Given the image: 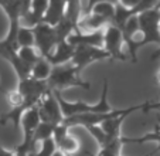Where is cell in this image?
I'll use <instances>...</instances> for the list:
<instances>
[{
  "mask_svg": "<svg viewBox=\"0 0 160 156\" xmlns=\"http://www.w3.org/2000/svg\"><path fill=\"white\" fill-rule=\"evenodd\" d=\"M57 148L60 150H62L64 153H67V155L72 156L74 153L78 152L81 146H79V141H78V139H77L75 136H72L71 133H68V135H67L65 138H64L62 141L57 145Z\"/></svg>",
  "mask_w": 160,
  "mask_h": 156,
  "instance_id": "18",
  "label": "cell"
},
{
  "mask_svg": "<svg viewBox=\"0 0 160 156\" xmlns=\"http://www.w3.org/2000/svg\"><path fill=\"white\" fill-rule=\"evenodd\" d=\"M57 149L58 148H57V143H55L54 138H48V139H45V141H42L41 143H40L38 150L30 156H52Z\"/></svg>",
  "mask_w": 160,
  "mask_h": 156,
  "instance_id": "21",
  "label": "cell"
},
{
  "mask_svg": "<svg viewBox=\"0 0 160 156\" xmlns=\"http://www.w3.org/2000/svg\"><path fill=\"white\" fill-rule=\"evenodd\" d=\"M36 34V48L40 51L42 57H48L58 44V37L55 33V27L47 23H40L34 27Z\"/></svg>",
  "mask_w": 160,
  "mask_h": 156,
  "instance_id": "6",
  "label": "cell"
},
{
  "mask_svg": "<svg viewBox=\"0 0 160 156\" xmlns=\"http://www.w3.org/2000/svg\"><path fill=\"white\" fill-rule=\"evenodd\" d=\"M38 109H40L41 122L52 123V125L57 126V125H60V123H62V121L65 119L60 102L55 98L52 91H48V92L41 98V101L38 102Z\"/></svg>",
  "mask_w": 160,
  "mask_h": 156,
  "instance_id": "5",
  "label": "cell"
},
{
  "mask_svg": "<svg viewBox=\"0 0 160 156\" xmlns=\"http://www.w3.org/2000/svg\"><path fill=\"white\" fill-rule=\"evenodd\" d=\"M156 82H157V85L160 87V70L157 71V74H156Z\"/></svg>",
  "mask_w": 160,
  "mask_h": 156,
  "instance_id": "27",
  "label": "cell"
},
{
  "mask_svg": "<svg viewBox=\"0 0 160 156\" xmlns=\"http://www.w3.org/2000/svg\"><path fill=\"white\" fill-rule=\"evenodd\" d=\"M74 53H75V47L65 40V41L58 43L47 58L52 65H62V64H68L72 61Z\"/></svg>",
  "mask_w": 160,
  "mask_h": 156,
  "instance_id": "9",
  "label": "cell"
},
{
  "mask_svg": "<svg viewBox=\"0 0 160 156\" xmlns=\"http://www.w3.org/2000/svg\"><path fill=\"white\" fill-rule=\"evenodd\" d=\"M111 55L109 53L105 50L103 47H94V45H78L75 47V53L71 63L79 70L88 67L89 64L95 63V61H101V60H109Z\"/></svg>",
  "mask_w": 160,
  "mask_h": 156,
  "instance_id": "4",
  "label": "cell"
},
{
  "mask_svg": "<svg viewBox=\"0 0 160 156\" xmlns=\"http://www.w3.org/2000/svg\"><path fill=\"white\" fill-rule=\"evenodd\" d=\"M132 12H130V9H128V7L122 6L121 3L116 4V10H115V17H113V20H112L111 24H113V26H116L118 29H123V26L126 24V21L129 20L130 17H132Z\"/></svg>",
  "mask_w": 160,
  "mask_h": 156,
  "instance_id": "19",
  "label": "cell"
},
{
  "mask_svg": "<svg viewBox=\"0 0 160 156\" xmlns=\"http://www.w3.org/2000/svg\"><path fill=\"white\" fill-rule=\"evenodd\" d=\"M81 71L71 64H62V65H54L52 67L51 75L47 80L50 90L51 91H62L71 87H79L84 90H89L91 84L79 77Z\"/></svg>",
  "mask_w": 160,
  "mask_h": 156,
  "instance_id": "2",
  "label": "cell"
},
{
  "mask_svg": "<svg viewBox=\"0 0 160 156\" xmlns=\"http://www.w3.org/2000/svg\"><path fill=\"white\" fill-rule=\"evenodd\" d=\"M6 101L9 104L10 109L12 108H18V107H23L24 105V96L17 88L14 90H9L6 92Z\"/></svg>",
  "mask_w": 160,
  "mask_h": 156,
  "instance_id": "22",
  "label": "cell"
},
{
  "mask_svg": "<svg viewBox=\"0 0 160 156\" xmlns=\"http://www.w3.org/2000/svg\"><path fill=\"white\" fill-rule=\"evenodd\" d=\"M123 33L113 24H108L105 27V39H103V48L109 53L111 60L126 61V55L123 53Z\"/></svg>",
  "mask_w": 160,
  "mask_h": 156,
  "instance_id": "7",
  "label": "cell"
},
{
  "mask_svg": "<svg viewBox=\"0 0 160 156\" xmlns=\"http://www.w3.org/2000/svg\"><path fill=\"white\" fill-rule=\"evenodd\" d=\"M157 7H159V9H160V3H159V4H157Z\"/></svg>",
  "mask_w": 160,
  "mask_h": 156,
  "instance_id": "29",
  "label": "cell"
},
{
  "mask_svg": "<svg viewBox=\"0 0 160 156\" xmlns=\"http://www.w3.org/2000/svg\"><path fill=\"white\" fill-rule=\"evenodd\" d=\"M115 10H116V4L111 3V2H101V3L95 4L92 12L102 16V17L106 18V20L109 21V24H111L113 17H115Z\"/></svg>",
  "mask_w": 160,
  "mask_h": 156,
  "instance_id": "15",
  "label": "cell"
},
{
  "mask_svg": "<svg viewBox=\"0 0 160 156\" xmlns=\"http://www.w3.org/2000/svg\"><path fill=\"white\" fill-rule=\"evenodd\" d=\"M128 115H122V117H116V118H111V119L103 121L102 123H99L102 126V129L105 131V133L109 138H121V128H122V122L125 121Z\"/></svg>",
  "mask_w": 160,
  "mask_h": 156,
  "instance_id": "12",
  "label": "cell"
},
{
  "mask_svg": "<svg viewBox=\"0 0 160 156\" xmlns=\"http://www.w3.org/2000/svg\"><path fill=\"white\" fill-rule=\"evenodd\" d=\"M101 2H111V3H113V4H118L119 3V0H88V3H87V6H85L84 13H82V14H88V13H91L95 4L101 3Z\"/></svg>",
  "mask_w": 160,
  "mask_h": 156,
  "instance_id": "24",
  "label": "cell"
},
{
  "mask_svg": "<svg viewBox=\"0 0 160 156\" xmlns=\"http://www.w3.org/2000/svg\"><path fill=\"white\" fill-rule=\"evenodd\" d=\"M17 53H18V55H20L21 60L26 61V63L30 64V65H33L34 63H37V61H38L40 58L42 57V55L40 54V51L36 48V45H28V47H18Z\"/></svg>",
  "mask_w": 160,
  "mask_h": 156,
  "instance_id": "17",
  "label": "cell"
},
{
  "mask_svg": "<svg viewBox=\"0 0 160 156\" xmlns=\"http://www.w3.org/2000/svg\"><path fill=\"white\" fill-rule=\"evenodd\" d=\"M157 58H160V54H157V55H152V60H157Z\"/></svg>",
  "mask_w": 160,
  "mask_h": 156,
  "instance_id": "28",
  "label": "cell"
},
{
  "mask_svg": "<svg viewBox=\"0 0 160 156\" xmlns=\"http://www.w3.org/2000/svg\"><path fill=\"white\" fill-rule=\"evenodd\" d=\"M0 156H17L16 150H7L3 146H0Z\"/></svg>",
  "mask_w": 160,
  "mask_h": 156,
  "instance_id": "26",
  "label": "cell"
},
{
  "mask_svg": "<svg viewBox=\"0 0 160 156\" xmlns=\"http://www.w3.org/2000/svg\"><path fill=\"white\" fill-rule=\"evenodd\" d=\"M18 47H28V45L36 44V34H34V29L26 27V26H20L17 31V37H16Z\"/></svg>",
  "mask_w": 160,
  "mask_h": 156,
  "instance_id": "14",
  "label": "cell"
},
{
  "mask_svg": "<svg viewBox=\"0 0 160 156\" xmlns=\"http://www.w3.org/2000/svg\"><path fill=\"white\" fill-rule=\"evenodd\" d=\"M17 90L24 96V105H23L24 109H28L31 107L37 105L41 101L42 96L48 91H51L47 81H40V80H36L33 77L20 80L17 84Z\"/></svg>",
  "mask_w": 160,
  "mask_h": 156,
  "instance_id": "3",
  "label": "cell"
},
{
  "mask_svg": "<svg viewBox=\"0 0 160 156\" xmlns=\"http://www.w3.org/2000/svg\"><path fill=\"white\" fill-rule=\"evenodd\" d=\"M52 64L48 61L47 57H41L37 63L33 64V70H31V77L40 80V81H47L48 77L51 75L52 71Z\"/></svg>",
  "mask_w": 160,
  "mask_h": 156,
  "instance_id": "11",
  "label": "cell"
},
{
  "mask_svg": "<svg viewBox=\"0 0 160 156\" xmlns=\"http://www.w3.org/2000/svg\"><path fill=\"white\" fill-rule=\"evenodd\" d=\"M54 129H55V125H52V123H47V122H41L38 126H37L36 132H34V143H41L42 141H45V139L48 138H52V135H54Z\"/></svg>",
  "mask_w": 160,
  "mask_h": 156,
  "instance_id": "16",
  "label": "cell"
},
{
  "mask_svg": "<svg viewBox=\"0 0 160 156\" xmlns=\"http://www.w3.org/2000/svg\"><path fill=\"white\" fill-rule=\"evenodd\" d=\"M123 145L125 143H123V141H122V136L121 138L111 139L106 145L99 148L97 156H121V150H122Z\"/></svg>",
  "mask_w": 160,
  "mask_h": 156,
  "instance_id": "13",
  "label": "cell"
},
{
  "mask_svg": "<svg viewBox=\"0 0 160 156\" xmlns=\"http://www.w3.org/2000/svg\"><path fill=\"white\" fill-rule=\"evenodd\" d=\"M67 10V0H50L48 10L44 16V23L57 26L64 17H65Z\"/></svg>",
  "mask_w": 160,
  "mask_h": 156,
  "instance_id": "10",
  "label": "cell"
},
{
  "mask_svg": "<svg viewBox=\"0 0 160 156\" xmlns=\"http://www.w3.org/2000/svg\"><path fill=\"white\" fill-rule=\"evenodd\" d=\"M50 0H31L30 2V12L34 13L38 18L44 20V16L48 10Z\"/></svg>",
  "mask_w": 160,
  "mask_h": 156,
  "instance_id": "23",
  "label": "cell"
},
{
  "mask_svg": "<svg viewBox=\"0 0 160 156\" xmlns=\"http://www.w3.org/2000/svg\"><path fill=\"white\" fill-rule=\"evenodd\" d=\"M142 0H119V3L122 4V6L128 7V9H133V7L136 6V4H139Z\"/></svg>",
  "mask_w": 160,
  "mask_h": 156,
  "instance_id": "25",
  "label": "cell"
},
{
  "mask_svg": "<svg viewBox=\"0 0 160 156\" xmlns=\"http://www.w3.org/2000/svg\"><path fill=\"white\" fill-rule=\"evenodd\" d=\"M108 80L103 78V87H102V92H101V98L97 104H88L85 101H67L64 99V96L61 95V91H52L55 95V98L58 99L62 109V114L65 118H71L75 115H81V114H88V112H109L112 111L111 105L108 101Z\"/></svg>",
  "mask_w": 160,
  "mask_h": 156,
  "instance_id": "1",
  "label": "cell"
},
{
  "mask_svg": "<svg viewBox=\"0 0 160 156\" xmlns=\"http://www.w3.org/2000/svg\"><path fill=\"white\" fill-rule=\"evenodd\" d=\"M84 128L87 129L91 135H92V138L97 141V143L99 145V148L103 146V145H106L112 139V138H109V136L106 135L105 131L102 129V126H101V125H87V126H84ZM113 139H115V138H113Z\"/></svg>",
  "mask_w": 160,
  "mask_h": 156,
  "instance_id": "20",
  "label": "cell"
},
{
  "mask_svg": "<svg viewBox=\"0 0 160 156\" xmlns=\"http://www.w3.org/2000/svg\"><path fill=\"white\" fill-rule=\"evenodd\" d=\"M103 39H105V29L95 31H74L67 39V41L72 44L74 47H78V45L103 47Z\"/></svg>",
  "mask_w": 160,
  "mask_h": 156,
  "instance_id": "8",
  "label": "cell"
}]
</instances>
